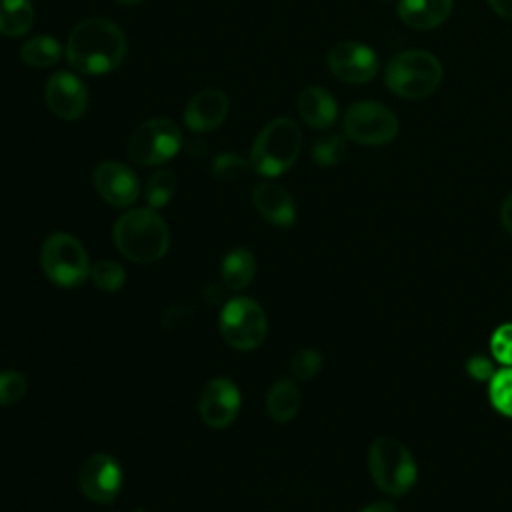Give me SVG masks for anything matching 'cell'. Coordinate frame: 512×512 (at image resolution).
<instances>
[{"mask_svg":"<svg viewBox=\"0 0 512 512\" xmlns=\"http://www.w3.org/2000/svg\"><path fill=\"white\" fill-rule=\"evenodd\" d=\"M250 166L248 160L234 152H222L212 162V174L220 180H236L244 174V170Z\"/></svg>","mask_w":512,"mask_h":512,"instance_id":"cell-29","label":"cell"},{"mask_svg":"<svg viewBox=\"0 0 512 512\" xmlns=\"http://www.w3.org/2000/svg\"><path fill=\"white\" fill-rule=\"evenodd\" d=\"M140 512H142V510H140Z\"/></svg>","mask_w":512,"mask_h":512,"instance_id":"cell-37","label":"cell"},{"mask_svg":"<svg viewBox=\"0 0 512 512\" xmlns=\"http://www.w3.org/2000/svg\"><path fill=\"white\" fill-rule=\"evenodd\" d=\"M488 398L496 412L512 418V366H502L488 380Z\"/></svg>","mask_w":512,"mask_h":512,"instance_id":"cell-23","label":"cell"},{"mask_svg":"<svg viewBox=\"0 0 512 512\" xmlns=\"http://www.w3.org/2000/svg\"><path fill=\"white\" fill-rule=\"evenodd\" d=\"M500 220H502L504 230L512 236V192L504 198V202L500 206Z\"/></svg>","mask_w":512,"mask_h":512,"instance_id":"cell-32","label":"cell"},{"mask_svg":"<svg viewBox=\"0 0 512 512\" xmlns=\"http://www.w3.org/2000/svg\"><path fill=\"white\" fill-rule=\"evenodd\" d=\"M34 6L30 0H0V34L18 38L30 32Z\"/></svg>","mask_w":512,"mask_h":512,"instance_id":"cell-20","label":"cell"},{"mask_svg":"<svg viewBox=\"0 0 512 512\" xmlns=\"http://www.w3.org/2000/svg\"><path fill=\"white\" fill-rule=\"evenodd\" d=\"M176 192V176L172 170H158L154 172L144 186V196L150 208L166 206Z\"/></svg>","mask_w":512,"mask_h":512,"instance_id":"cell-24","label":"cell"},{"mask_svg":"<svg viewBox=\"0 0 512 512\" xmlns=\"http://www.w3.org/2000/svg\"><path fill=\"white\" fill-rule=\"evenodd\" d=\"M300 408V392L292 380H278L266 394V410L272 420L290 422Z\"/></svg>","mask_w":512,"mask_h":512,"instance_id":"cell-19","label":"cell"},{"mask_svg":"<svg viewBox=\"0 0 512 512\" xmlns=\"http://www.w3.org/2000/svg\"><path fill=\"white\" fill-rule=\"evenodd\" d=\"M490 350L496 362L502 366H512V322H504L492 332Z\"/></svg>","mask_w":512,"mask_h":512,"instance_id":"cell-30","label":"cell"},{"mask_svg":"<svg viewBox=\"0 0 512 512\" xmlns=\"http://www.w3.org/2000/svg\"><path fill=\"white\" fill-rule=\"evenodd\" d=\"M322 368V354L312 348L298 350L290 360V374L296 380H310L314 378Z\"/></svg>","mask_w":512,"mask_h":512,"instance_id":"cell-27","label":"cell"},{"mask_svg":"<svg viewBox=\"0 0 512 512\" xmlns=\"http://www.w3.org/2000/svg\"><path fill=\"white\" fill-rule=\"evenodd\" d=\"M62 44L52 36H32L20 48V58L32 68H50L62 58Z\"/></svg>","mask_w":512,"mask_h":512,"instance_id":"cell-22","label":"cell"},{"mask_svg":"<svg viewBox=\"0 0 512 512\" xmlns=\"http://www.w3.org/2000/svg\"><path fill=\"white\" fill-rule=\"evenodd\" d=\"M358 512H398V508H396V504H394V502L378 500V502L366 504V506H364V508H360Z\"/></svg>","mask_w":512,"mask_h":512,"instance_id":"cell-34","label":"cell"},{"mask_svg":"<svg viewBox=\"0 0 512 512\" xmlns=\"http://www.w3.org/2000/svg\"><path fill=\"white\" fill-rule=\"evenodd\" d=\"M182 148V132L168 118L142 122L128 140V156L140 166H158L174 158Z\"/></svg>","mask_w":512,"mask_h":512,"instance_id":"cell-7","label":"cell"},{"mask_svg":"<svg viewBox=\"0 0 512 512\" xmlns=\"http://www.w3.org/2000/svg\"><path fill=\"white\" fill-rule=\"evenodd\" d=\"M228 108L230 100L222 90L204 88L188 100L184 108V122L192 132H210L224 122Z\"/></svg>","mask_w":512,"mask_h":512,"instance_id":"cell-15","label":"cell"},{"mask_svg":"<svg viewBox=\"0 0 512 512\" xmlns=\"http://www.w3.org/2000/svg\"><path fill=\"white\" fill-rule=\"evenodd\" d=\"M348 144L342 134H324L312 144V158L318 166H336L346 156Z\"/></svg>","mask_w":512,"mask_h":512,"instance_id":"cell-25","label":"cell"},{"mask_svg":"<svg viewBox=\"0 0 512 512\" xmlns=\"http://www.w3.org/2000/svg\"><path fill=\"white\" fill-rule=\"evenodd\" d=\"M40 264L48 280L62 288L78 286L90 274V262L84 246L66 232H54L44 240Z\"/></svg>","mask_w":512,"mask_h":512,"instance_id":"cell-6","label":"cell"},{"mask_svg":"<svg viewBox=\"0 0 512 512\" xmlns=\"http://www.w3.org/2000/svg\"><path fill=\"white\" fill-rule=\"evenodd\" d=\"M298 114L300 118L316 130L330 128L338 118V104L334 96L322 86H308L298 96Z\"/></svg>","mask_w":512,"mask_h":512,"instance_id":"cell-18","label":"cell"},{"mask_svg":"<svg viewBox=\"0 0 512 512\" xmlns=\"http://www.w3.org/2000/svg\"><path fill=\"white\" fill-rule=\"evenodd\" d=\"M26 390H28V382L24 374L16 370L0 372V406L16 404L20 398H24Z\"/></svg>","mask_w":512,"mask_h":512,"instance_id":"cell-28","label":"cell"},{"mask_svg":"<svg viewBox=\"0 0 512 512\" xmlns=\"http://www.w3.org/2000/svg\"><path fill=\"white\" fill-rule=\"evenodd\" d=\"M326 62L330 72L338 80L348 84H366L380 70L378 54L368 44L354 42V40H344L334 44L328 50Z\"/></svg>","mask_w":512,"mask_h":512,"instance_id":"cell-10","label":"cell"},{"mask_svg":"<svg viewBox=\"0 0 512 512\" xmlns=\"http://www.w3.org/2000/svg\"><path fill=\"white\" fill-rule=\"evenodd\" d=\"M78 484L86 498L94 502H112L122 488V468L110 454H92L78 472Z\"/></svg>","mask_w":512,"mask_h":512,"instance_id":"cell-11","label":"cell"},{"mask_svg":"<svg viewBox=\"0 0 512 512\" xmlns=\"http://www.w3.org/2000/svg\"><path fill=\"white\" fill-rule=\"evenodd\" d=\"M126 36L108 18L92 16L78 22L64 46L72 70L80 74H108L116 70L126 56Z\"/></svg>","mask_w":512,"mask_h":512,"instance_id":"cell-1","label":"cell"},{"mask_svg":"<svg viewBox=\"0 0 512 512\" xmlns=\"http://www.w3.org/2000/svg\"><path fill=\"white\" fill-rule=\"evenodd\" d=\"M382 2H388V0H382Z\"/></svg>","mask_w":512,"mask_h":512,"instance_id":"cell-36","label":"cell"},{"mask_svg":"<svg viewBox=\"0 0 512 512\" xmlns=\"http://www.w3.org/2000/svg\"><path fill=\"white\" fill-rule=\"evenodd\" d=\"M90 278L96 288H100L104 292H116L124 286L126 272L114 260H100L90 268Z\"/></svg>","mask_w":512,"mask_h":512,"instance_id":"cell-26","label":"cell"},{"mask_svg":"<svg viewBox=\"0 0 512 512\" xmlns=\"http://www.w3.org/2000/svg\"><path fill=\"white\" fill-rule=\"evenodd\" d=\"M368 470L374 484L388 496H404L418 478L410 450L392 436H378L368 448Z\"/></svg>","mask_w":512,"mask_h":512,"instance_id":"cell-5","label":"cell"},{"mask_svg":"<svg viewBox=\"0 0 512 512\" xmlns=\"http://www.w3.org/2000/svg\"><path fill=\"white\" fill-rule=\"evenodd\" d=\"M490 8L504 20H512V0H486Z\"/></svg>","mask_w":512,"mask_h":512,"instance_id":"cell-33","label":"cell"},{"mask_svg":"<svg viewBox=\"0 0 512 512\" xmlns=\"http://www.w3.org/2000/svg\"><path fill=\"white\" fill-rule=\"evenodd\" d=\"M400 130L396 114L372 100H362L348 106L344 114V134L362 146L390 144Z\"/></svg>","mask_w":512,"mask_h":512,"instance_id":"cell-8","label":"cell"},{"mask_svg":"<svg viewBox=\"0 0 512 512\" xmlns=\"http://www.w3.org/2000/svg\"><path fill=\"white\" fill-rule=\"evenodd\" d=\"M94 188L102 200L116 208H126L136 202L140 194V180L136 172L116 160H104L94 168Z\"/></svg>","mask_w":512,"mask_h":512,"instance_id":"cell-12","label":"cell"},{"mask_svg":"<svg viewBox=\"0 0 512 512\" xmlns=\"http://www.w3.org/2000/svg\"><path fill=\"white\" fill-rule=\"evenodd\" d=\"M266 314L258 302L238 296L224 304L220 312V334L232 348L254 350L266 338Z\"/></svg>","mask_w":512,"mask_h":512,"instance_id":"cell-9","label":"cell"},{"mask_svg":"<svg viewBox=\"0 0 512 512\" xmlns=\"http://www.w3.org/2000/svg\"><path fill=\"white\" fill-rule=\"evenodd\" d=\"M254 272L256 262L246 248H234L222 260V280L232 290H244L252 282Z\"/></svg>","mask_w":512,"mask_h":512,"instance_id":"cell-21","label":"cell"},{"mask_svg":"<svg viewBox=\"0 0 512 512\" xmlns=\"http://www.w3.org/2000/svg\"><path fill=\"white\" fill-rule=\"evenodd\" d=\"M114 2L126 4V6H134V4H140V2H144V0H114Z\"/></svg>","mask_w":512,"mask_h":512,"instance_id":"cell-35","label":"cell"},{"mask_svg":"<svg viewBox=\"0 0 512 512\" xmlns=\"http://www.w3.org/2000/svg\"><path fill=\"white\" fill-rule=\"evenodd\" d=\"M252 202L258 214L274 226L290 228L296 222V204L290 192L276 182H260L252 190Z\"/></svg>","mask_w":512,"mask_h":512,"instance_id":"cell-16","label":"cell"},{"mask_svg":"<svg viewBox=\"0 0 512 512\" xmlns=\"http://www.w3.org/2000/svg\"><path fill=\"white\" fill-rule=\"evenodd\" d=\"M302 146V132L298 124L280 116L270 120L256 136L250 150V168L260 176H280L294 166Z\"/></svg>","mask_w":512,"mask_h":512,"instance_id":"cell-3","label":"cell"},{"mask_svg":"<svg viewBox=\"0 0 512 512\" xmlns=\"http://www.w3.org/2000/svg\"><path fill=\"white\" fill-rule=\"evenodd\" d=\"M442 80L440 60L426 50H404L388 60L384 82L388 90L404 100L430 96Z\"/></svg>","mask_w":512,"mask_h":512,"instance_id":"cell-4","label":"cell"},{"mask_svg":"<svg viewBox=\"0 0 512 512\" xmlns=\"http://www.w3.org/2000/svg\"><path fill=\"white\" fill-rule=\"evenodd\" d=\"M240 410L238 386L228 378H212L200 392L198 412L206 426L226 428L234 422Z\"/></svg>","mask_w":512,"mask_h":512,"instance_id":"cell-13","label":"cell"},{"mask_svg":"<svg viewBox=\"0 0 512 512\" xmlns=\"http://www.w3.org/2000/svg\"><path fill=\"white\" fill-rule=\"evenodd\" d=\"M44 92L48 108L62 120H76L88 108V88L84 80L68 70L54 72Z\"/></svg>","mask_w":512,"mask_h":512,"instance_id":"cell-14","label":"cell"},{"mask_svg":"<svg viewBox=\"0 0 512 512\" xmlns=\"http://www.w3.org/2000/svg\"><path fill=\"white\" fill-rule=\"evenodd\" d=\"M466 370H468V374H470L474 380H480V382L490 380V378L494 376V372H496L492 360H488V358H484V356H472V358L466 362Z\"/></svg>","mask_w":512,"mask_h":512,"instance_id":"cell-31","label":"cell"},{"mask_svg":"<svg viewBox=\"0 0 512 512\" xmlns=\"http://www.w3.org/2000/svg\"><path fill=\"white\" fill-rule=\"evenodd\" d=\"M114 244L122 256L138 264L160 260L170 246V232L154 208L124 212L114 224Z\"/></svg>","mask_w":512,"mask_h":512,"instance_id":"cell-2","label":"cell"},{"mask_svg":"<svg viewBox=\"0 0 512 512\" xmlns=\"http://www.w3.org/2000/svg\"><path fill=\"white\" fill-rule=\"evenodd\" d=\"M454 0H398V18L414 30H432L448 20Z\"/></svg>","mask_w":512,"mask_h":512,"instance_id":"cell-17","label":"cell"}]
</instances>
